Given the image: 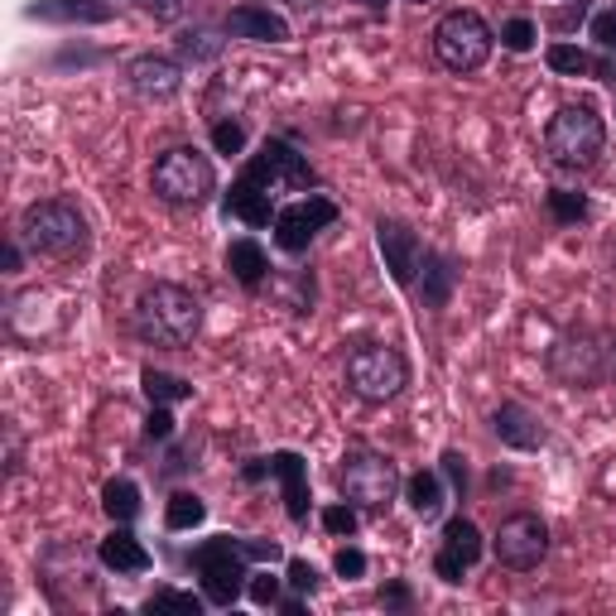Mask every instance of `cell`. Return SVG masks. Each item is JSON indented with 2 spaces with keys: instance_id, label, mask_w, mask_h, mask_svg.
<instances>
[{
  "instance_id": "cell-11",
  "label": "cell",
  "mask_w": 616,
  "mask_h": 616,
  "mask_svg": "<svg viewBox=\"0 0 616 616\" xmlns=\"http://www.w3.org/2000/svg\"><path fill=\"white\" fill-rule=\"evenodd\" d=\"M491 554H496V564L511 568V574H530L549 554V525L530 511L506 515V520L496 525V535H491Z\"/></svg>"
},
{
  "instance_id": "cell-27",
  "label": "cell",
  "mask_w": 616,
  "mask_h": 616,
  "mask_svg": "<svg viewBox=\"0 0 616 616\" xmlns=\"http://www.w3.org/2000/svg\"><path fill=\"white\" fill-rule=\"evenodd\" d=\"M140 386H144V395H150V405H178V400H193V386H188L184 376L154 372V366H144L140 372Z\"/></svg>"
},
{
  "instance_id": "cell-26",
  "label": "cell",
  "mask_w": 616,
  "mask_h": 616,
  "mask_svg": "<svg viewBox=\"0 0 616 616\" xmlns=\"http://www.w3.org/2000/svg\"><path fill=\"white\" fill-rule=\"evenodd\" d=\"M102 511L111 515L116 525H130L140 515V487L130 477H116L102 487Z\"/></svg>"
},
{
  "instance_id": "cell-42",
  "label": "cell",
  "mask_w": 616,
  "mask_h": 616,
  "mask_svg": "<svg viewBox=\"0 0 616 616\" xmlns=\"http://www.w3.org/2000/svg\"><path fill=\"white\" fill-rule=\"evenodd\" d=\"M20 265H25V255H20V246H15V241H10V246H5V271H10V275H15V271H20Z\"/></svg>"
},
{
  "instance_id": "cell-23",
  "label": "cell",
  "mask_w": 616,
  "mask_h": 616,
  "mask_svg": "<svg viewBox=\"0 0 616 616\" xmlns=\"http://www.w3.org/2000/svg\"><path fill=\"white\" fill-rule=\"evenodd\" d=\"M549 68L564 73V77H602V83H616V63L607 59H592L588 49H578V43H549Z\"/></svg>"
},
{
  "instance_id": "cell-7",
  "label": "cell",
  "mask_w": 616,
  "mask_h": 616,
  "mask_svg": "<svg viewBox=\"0 0 616 616\" xmlns=\"http://www.w3.org/2000/svg\"><path fill=\"white\" fill-rule=\"evenodd\" d=\"M338 491L356 511H386L400 491V467L395 457L372 453V448H352L338 463Z\"/></svg>"
},
{
  "instance_id": "cell-13",
  "label": "cell",
  "mask_w": 616,
  "mask_h": 616,
  "mask_svg": "<svg viewBox=\"0 0 616 616\" xmlns=\"http://www.w3.org/2000/svg\"><path fill=\"white\" fill-rule=\"evenodd\" d=\"M487 554V544H481V530L467 515H453V520L443 525V544L439 554H433V574H439L448 588H457L463 582V574L477 564V558Z\"/></svg>"
},
{
  "instance_id": "cell-12",
  "label": "cell",
  "mask_w": 616,
  "mask_h": 616,
  "mask_svg": "<svg viewBox=\"0 0 616 616\" xmlns=\"http://www.w3.org/2000/svg\"><path fill=\"white\" fill-rule=\"evenodd\" d=\"M338 222V203L323 193H309V198H294V203H285L275 212V246L285 255H304L313 237H318L323 227H332Z\"/></svg>"
},
{
  "instance_id": "cell-18",
  "label": "cell",
  "mask_w": 616,
  "mask_h": 616,
  "mask_svg": "<svg viewBox=\"0 0 616 616\" xmlns=\"http://www.w3.org/2000/svg\"><path fill=\"white\" fill-rule=\"evenodd\" d=\"M227 29L231 39H251V43H285L289 39V20L275 15L271 5H255V0H246L227 15Z\"/></svg>"
},
{
  "instance_id": "cell-37",
  "label": "cell",
  "mask_w": 616,
  "mask_h": 616,
  "mask_svg": "<svg viewBox=\"0 0 616 616\" xmlns=\"http://www.w3.org/2000/svg\"><path fill=\"white\" fill-rule=\"evenodd\" d=\"M332 568H338V578L352 582V578H362V574H366V554H362V549H352V544H342V549H338V558H332Z\"/></svg>"
},
{
  "instance_id": "cell-6",
  "label": "cell",
  "mask_w": 616,
  "mask_h": 616,
  "mask_svg": "<svg viewBox=\"0 0 616 616\" xmlns=\"http://www.w3.org/2000/svg\"><path fill=\"white\" fill-rule=\"evenodd\" d=\"M410 386V362L386 342H356L347 352V390L366 405H386Z\"/></svg>"
},
{
  "instance_id": "cell-43",
  "label": "cell",
  "mask_w": 616,
  "mask_h": 616,
  "mask_svg": "<svg viewBox=\"0 0 616 616\" xmlns=\"http://www.w3.org/2000/svg\"><path fill=\"white\" fill-rule=\"evenodd\" d=\"M279 612L299 616V612H304V592H294V598H279Z\"/></svg>"
},
{
  "instance_id": "cell-31",
  "label": "cell",
  "mask_w": 616,
  "mask_h": 616,
  "mask_svg": "<svg viewBox=\"0 0 616 616\" xmlns=\"http://www.w3.org/2000/svg\"><path fill=\"white\" fill-rule=\"evenodd\" d=\"M246 598H251L255 607H279V578L265 574V568L261 574H251L246 578Z\"/></svg>"
},
{
  "instance_id": "cell-19",
  "label": "cell",
  "mask_w": 616,
  "mask_h": 616,
  "mask_svg": "<svg viewBox=\"0 0 616 616\" xmlns=\"http://www.w3.org/2000/svg\"><path fill=\"white\" fill-rule=\"evenodd\" d=\"M29 20H49V25H106V20H116V0H35Z\"/></svg>"
},
{
  "instance_id": "cell-32",
  "label": "cell",
  "mask_w": 616,
  "mask_h": 616,
  "mask_svg": "<svg viewBox=\"0 0 616 616\" xmlns=\"http://www.w3.org/2000/svg\"><path fill=\"white\" fill-rule=\"evenodd\" d=\"M212 144H217V154H241L246 150V126L241 121H217V126H212Z\"/></svg>"
},
{
  "instance_id": "cell-33",
  "label": "cell",
  "mask_w": 616,
  "mask_h": 616,
  "mask_svg": "<svg viewBox=\"0 0 616 616\" xmlns=\"http://www.w3.org/2000/svg\"><path fill=\"white\" fill-rule=\"evenodd\" d=\"M501 49L530 53L535 49V25H530V20H506V25H501Z\"/></svg>"
},
{
  "instance_id": "cell-38",
  "label": "cell",
  "mask_w": 616,
  "mask_h": 616,
  "mask_svg": "<svg viewBox=\"0 0 616 616\" xmlns=\"http://www.w3.org/2000/svg\"><path fill=\"white\" fill-rule=\"evenodd\" d=\"M144 439H174V414H169V405H154L150 410V419H144Z\"/></svg>"
},
{
  "instance_id": "cell-9",
  "label": "cell",
  "mask_w": 616,
  "mask_h": 616,
  "mask_svg": "<svg viewBox=\"0 0 616 616\" xmlns=\"http://www.w3.org/2000/svg\"><path fill=\"white\" fill-rule=\"evenodd\" d=\"M491 43H496V29L477 10H448L433 25V59L448 73H477L491 59Z\"/></svg>"
},
{
  "instance_id": "cell-10",
  "label": "cell",
  "mask_w": 616,
  "mask_h": 616,
  "mask_svg": "<svg viewBox=\"0 0 616 616\" xmlns=\"http://www.w3.org/2000/svg\"><path fill=\"white\" fill-rule=\"evenodd\" d=\"M241 178L261 184L271 198H279V193H304V188H313V164L294 150V144H285V140H265L261 150H255L251 160H246Z\"/></svg>"
},
{
  "instance_id": "cell-29",
  "label": "cell",
  "mask_w": 616,
  "mask_h": 616,
  "mask_svg": "<svg viewBox=\"0 0 616 616\" xmlns=\"http://www.w3.org/2000/svg\"><path fill=\"white\" fill-rule=\"evenodd\" d=\"M208 607V598H198V592H178V588H164V592H154L150 602H144V612H203Z\"/></svg>"
},
{
  "instance_id": "cell-36",
  "label": "cell",
  "mask_w": 616,
  "mask_h": 616,
  "mask_svg": "<svg viewBox=\"0 0 616 616\" xmlns=\"http://www.w3.org/2000/svg\"><path fill=\"white\" fill-rule=\"evenodd\" d=\"M323 530H328V535H356V506H352V501H347V506L323 511Z\"/></svg>"
},
{
  "instance_id": "cell-21",
  "label": "cell",
  "mask_w": 616,
  "mask_h": 616,
  "mask_svg": "<svg viewBox=\"0 0 616 616\" xmlns=\"http://www.w3.org/2000/svg\"><path fill=\"white\" fill-rule=\"evenodd\" d=\"M97 558H102V568H111V574H144V568H150V549H144L126 525H116V530L97 544Z\"/></svg>"
},
{
  "instance_id": "cell-14",
  "label": "cell",
  "mask_w": 616,
  "mask_h": 616,
  "mask_svg": "<svg viewBox=\"0 0 616 616\" xmlns=\"http://www.w3.org/2000/svg\"><path fill=\"white\" fill-rule=\"evenodd\" d=\"M376 246H380V255H386L390 279H395L400 289H414V279H419V261H424V246H419V237H414L410 222L380 217L376 222Z\"/></svg>"
},
{
  "instance_id": "cell-45",
  "label": "cell",
  "mask_w": 616,
  "mask_h": 616,
  "mask_svg": "<svg viewBox=\"0 0 616 616\" xmlns=\"http://www.w3.org/2000/svg\"><path fill=\"white\" fill-rule=\"evenodd\" d=\"M612 376H616V338H612Z\"/></svg>"
},
{
  "instance_id": "cell-22",
  "label": "cell",
  "mask_w": 616,
  "mask_h": 616,
  "mask_svg": "<svg viewBox=\"0 0 616 616\" xmlns=\"http://www.w3.org/2000/svg\"><path fill=\"white\" fill-rule=\"evenodd\" d=\"M227 217H241L246 227H271L275 222V198L265 193L261 184H251V178H237L227 193Z\"/></svg>"
},
{
  "instance_id": "cell-15",
  "label": "cell",
  "mask_w": 616,
  "mask_h": 616,
  "mask_svg": "<svg viewBox=\"0 0 616 616\" xmlns=\"http://www.w3.org/2000/svg\"><path fill=\"white\" fill-rule=\"evenodd\" d=\"M126 83L140 102H174L184 92V68L169 53H140V59L126 63Z\"/></svg>"
},
{
  "instance_id": "cell-3",
  "label": "cell",
  "mask_w": 616,
  "mask_h": 616,
  "mask_svg": "<svg viewBox=\"0 0 616 616\" xmlns=\"http://www.w3.org/2000/svg\"><path fill=\"white\" fill-rule=\"evenodd\" d=\"M20 237L35 255H49V261H77L92 241L87 231L83 208L68 203V198H43V203H29L25 217H20Z\"/></svg>"
},
{
  "instance_id": "cell-5",
  "label": "cell",
  "mask_w": 616,
  "mask_h": 616,
  "mask_svg": "<svg viewBox=\"0 0 616 616\" xmlns=\"http://www.w3.org/2000/svg\"><path fill=\"white\" fill-rule=\"evenodd\" d=\"M602 144H607V126H602V116L588 102L554 111V121H549V130H544L549 160H554L558 169H574V174L592 169V164L602 160Z\"/></svg>"
},
{
  "instance_id": "cell-17",
  "label": "cell",
  "mask_w": 616,
  "mask_h": 616,
  "mask_svg": "<svg viewBox=\"0 0 616 616\" xmlns=\"http://www.w3.org/2000/svg\"><path fill=\"white\" fill-rule=\"evenodd\" d=\"M491 429H496V439L515 448V453H535V448L549 443V429L540 424V414H530L525 405H515V400H506V405L491 414Z\"/></svg>"
},
{
  "instance_id": "cell-34",
  "label": "cell",
  "mask_w": 616,
  "mask_h": 616,
  "mask_svg": "<svg viewBox=\"0 0 616 616\" xmlns=\"http://www.w3.org/2000/svg\"><path fill=\"white\" fill-rule=\"evenodd\" d=\"M178 49H184L188 59H212V53L222 49V39H212L208 29H184V35H178Z\"/></svg>"
},
{
  "instance_id": "cell-40",
  "label": "cell",
  "mask_w": 616,
  "mask_h": 616,
  "mask_svg": "<svg viewBox=\"0 0 616 616\" xmlns=\"http://www.w3.org/2000/svg\"><path fill=\"white\" fill-rule=\"evenodd\" d=\"M443 473L453 477V487H457V491H463V487H467V457L448 448V453H443Z\"/></svg>"
},
{
  "instance_id": "cell-28",
  "label": "cell",
  "mask_w": 616,
  "mask_h": 616,
  "mask_svg": "<svg viewBox=\"0 0 616 616\" xmlns=\"http://www.w3.org/2000/svg\"><path fill=\"white\" fill-rule=\"evenodd\" d=\"M208 520V501L198 491H174L169 506H164V525L178 535V530H198Z\"/></svg>"
},
{
  "instance_id": "cell-39",
  "label": "cell",
  "mask_w": 616,
  "mask_h": 616,
  "mask_svg": "<svg viewBox=\"0 0 616 616\" xmlns=\"http://www.w3.org/2000/svg\"><path fill=\"white\" fill-rule=\"evenodd\" d=\"M592 39H598V49L616 53V10H602V15H592Z\"/></svg>"
},
{
  "instance_id": "cell-2",
  "label": "cell",
  "mask_w": 616,
  "mask_h": 616,
  "mask_svg": "<svg viewBox=\"0 0 616 616\" xmlns=\"http://www.w3.org/2000/svg\"><path fill=\"white\" fill-rule=\"evenodd\" d=\"M246 558H279L275 540H231V535H217V540L198 544L188 554V564L203 574V598L208 607H231V602L246 592Z\"/></svg>"
},
{
  "instance_id": "cell-8",
  "label": "cell",
  "mask_w": 616,
  "mask_h": 616,
  "mask_svg": "<svg viewBox=\"0 0 616 616\" xmlns=\"http://www.w3.org/2000/svg\"><path fill=\"white\" fill-rule=\"evenodd\" d=\"M544 362H549V376H554L558 386L592 390L612 376V342H602L592 328H568L564 338H554Z\"/></svg>"
},
{
  "instance_id": "cell-30",
  "label": "cell",
  "mask_w": 616,
  "mask_h": 616,
  "mask_svg": "<svg viewBox=\"0 0 616 616\" xmlns=\"http://www.w3.org/2000/svg\"><path fill=\"white\" fill-rule=\"evenodd\" d=\"M544 203H549V217H554V222H582V217H588V198L568 193V188H554Z\"/></svg>"
},
{
  "instance_id": "cell-46",
  "label": "cell",
  "mask_w": 616,
  "mask_h": 616,
  "mask_svg": "<svg viewBox=\"0 0 616 616\" xmlns=\"http://www.w3.org/2000/svg\"><path fill=\"white\" fill-rule=\"evenodd\" d=\"M414 5H424V0H414Z\"/></svg>"
},
{
  "instance_id": "cell-25",
  "label": "cell",
  "mask_w": 616,
  "mask_h": 616,
  "mask_svg": "<svg viewBox=\"0 0 616 616\" xmlns=\"http://www.w3.org/2000/svg\"><path fill=\"white\" fill-rule=\"evenodd\" d=\"M405 501H410V511L419 515V520H439L443 515V481H439V473H414L410 481H405Z\"/></svg>"
},
{
  "instance_id": "cell-1",
  "label": "cell",
  "mask_w": 616,
  "mask_h": 616,
  "mask_svg": "<svg viewBox=\"0 0 616 616\" xmlns=\"http://www.w3.org/2000/svg\"><path fill=\"white\" fill-rule=\"evenodd\" d=\"M203 328V304L193 289L174 279H154L136 299V332L150 347H188Z\"/></svg>"
},
{
  "instance_id": "cell-44",
  "label": "cell",
  "mask_w": 616,
  "mask_h": 616,
  "mask_svg": "<svg viewBox=\"0 0 616 616\" xmlns=\"http://www.w3.org/2000/svg\"><path fill=\"white\" fill-rule=\"evenodd\" d=\"M362 5H366V10H386L390 0H362Z\"/></svg>"
},
{
  "instance_id": "cell-4",
  "label": "cell",
  "mask_w": 616,
  "mask_h": 616,
  "mask_svg": "<svg viewBox=\"0 0 616 616\" xmlns=\"http://www.w3.org/2000/svg\"><path fill=\"white\" fill-rule=\"evenodd\" d=\"M150 188H154V198L169 208H203L212 198V188H217V169H212V160L203 150L174 144V150H164L160 160H154Z\"/></svg>"
},
{
  "instance_id": "cell-24",
  "label": "cell",
  "mask_w": 616,
  "mask_h": 616,
  "mask_svg": "<svg viewBox=\"0 0 616 616\" xmlns=\"http://www.w3.org/2000/svg\"><path fill=\"white\" fill-rule=\"evenodd\" d=\"M227 271H231V279H237L241 289H261L265 275H271V261H265L261 241H251V237L231 241L227 246Z\"/></svg>"
},
{
  "instance_id": "cell-41",
  "label": "cell",
  "mask_w": 616,
  "mask_h": 616,
  "mask_svg": "<svg viewBox=\"0 0 616 616\" xmlns=\"http://www.w3.org/2000/svg\"><path fill=\"white\" fill-rule=\"evenodd\" d=\"M380 607H410V588H405V582H390V588H380Z\"/></svg>"
},
{
  "instance_id": "cell-16",
  "label": "cell",
  "mask_w": 616,
  "mask_h": 616,
  "mask_svg": "<svg viewBox=\"0 0 616 616\" xmlns=\"http://www.w3.org/2000/svg\"><path fill=\"white\" fill-rule=\"evenodd\" d=\"M265 467H271V477L285 487V511H289V520L294 525H304L309 520V463L299 453H289V448H279V453L265 457Z\"/></svg>"
},
{
  "instance_id": "cell-20",
  "label": "cell",
  "mask_w": 616,
  "mask_h": 616,
  "mask_svg": "<svg viewBox=\"0 0 616 616\" xmlns=\"http://www.w3.org/2000/svg\"><path fill=\"white\" fill-rule=\"evenodd\" d=\"M419 299H424V309H448L453 304V289H457V261L453 255H443V251H424V261H419Z\"/></svg>"
},
{
  "instance_id": "cell-35",
  "label": "cell",
  "mask_w": 616,
  "mask_h": 616,
  "mask_svg": "<svg viewBox=\"0 0 616 616\" xmlns=\"http://www.w3.org/2000/svg\"><path fill=\"white\" fill-rule=\"evenodd\" d=\"M285 582H289L294 592H304V598H309V592H318V582H323V578H318V568H313L309 558H289V578H285Z\"/></svg>"
}]
</instances>
